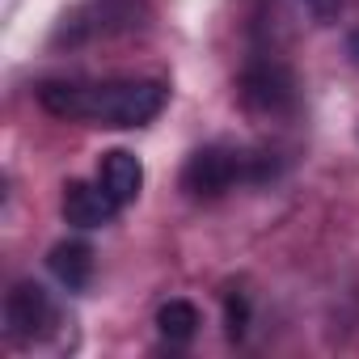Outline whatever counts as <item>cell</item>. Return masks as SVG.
Masks as SVG:
<instances>
[{
    "instance_id": "4",
    "label": "cell",
    "mask_w": 359,
    "mask_h": 359,
    "mask_svg": "<svg viewBox=\"0 0 359 359\" xmlns=\"http://www.w3.org/2000/svg\"><path fill=\"white\" fill-rule=\"evenodd\" d=\"M241 97H245L250 110L279 114V110L292 106V97H296V81H292V72L279 68V64H258V68H250V72L241 76Z\"/></svg>"
},
{
    "instance_id": "2",
    "label": "cell",
    "mask_w": 359,
    "mask_h": 359,
    "mask_svg": "<svg viewBox=\"0 0 359 359\" xmlns=\"http://www.w3.org/2000/svg\"><path fill=\"white\" fill-rule=\"evenodd\" d=\"M237 177H241V156L220 144H208V148L191 152V161L182 169V191L191 199H220L224 191H233Z\"/></svg>"
},
{
    "instance_id": "3",
    "label": "cell",
    "mask_w": 359,
    "mask_h": 359,
    "mask_svg": "<svg viewBox=\"0 0 359 359\" xmlns=\"http://www.w3.org/2000/svg\"><path fill=\"white\" fill-rule=\"evenodd\" d=\"M51 321H55L51 296L39 283H30V279L13 283V292L5 296V325H9V334L18 342H34V338H43L51 330Z\"/></svg>"
},
{
    "instance_id": "7",
    "label": "cell",
    "mask_w": 359,
    "mask_h": 359,
    "mask_svg": "<svg viewBox=\"0 0 359 359\" xmlns=\"http://www.w3.org/2000/svg\"><path fill=\"white\" fill-rule=\"evenodd\" d=\"M51 275L68 287V292H85L89 279H93V250L85 241H60L47 258Z\"/></svg>"
},
{
    "instance_id": "6",
    "label": "cell",
    "mask_w": 359,
    "mask_h": 359,
    "mask_svg": "<svg viewBox=\"0 0 359 359\" xmlns=\"http://www.w3.org/2000/svg\"><path fill=\"white\" fill-rule=\"evenodd\" d=\"M97 182L106 187V195H110L118 208H127V203H135V195L144 191V165H140L135 152L110 148V152H102V161H97Z\"/></svg>"
},
{
    "instance_id": "1",
    "label": "cell",
    "mask_w": 359,
    "mask_h": 359,
    "mask_svg": "<svg viewBox=\"0 0 359 359\" xmlns=\"http://www.w3.org/2000/svg\"><path fill=\"white\" fill-rule=\"evenodd\" d=\"M169 89L161 81H47L39 85L43 110L55 118H89L97 127H144L165 110Z\"/></svg>"
},
{
    "instance_id": "9",
    "label": "cell",
    "mask_w": 359,
    "mask_h": 359,
    "mask_svg": "<svg viewBox=\"0 0 359 359\" xmlns=\"http://www.w3.org/2000/svg\"><path fill=\"white\" fill-rule=\"evenodd\" d=\"M224 325H229V338H245V325H250V300H245V292H229V300H224Z\"/></svg>"
},
{
    "instance_id": "8",
    "label": "cell",
    "mask_w": 359,
    "mask_h": 359,
    "mask_svg": "<svg viewBox=\"0 0 359 359\" xmlns=\"http://www.w3.org/2000/svg\"><path fill=\"white\" fill-rule=\"evenodd\" d=\"M199 309L191 304V300H165L161 309H156V330H161V338L165 342H173V346H187L195 334H199Z\"/></svg>"
},
{
    "instance_id": "5",
    "label": "cell",
    "mask_w": 359,
    "mask_h": 359,
    "mask_svg": "<svg viewBox=\"0 0 359 359\" xmlns=\"http://www.w3.org/2000/svg\"><path fill=\"white\" fill-rule=\"evenodd\" d=\"M64 220L72 224V229H102V224H110L123 208L106 195V187L102 182H68L64 187Z\"/></svg>"
},
{
    "instance_id": "10",
    "label": "cell",
    "mask_w": 359,
    "mask_h": 359,
    "mask_svg": "<svg viewBox=\"0 0 359 359\" xmlns=\"http://www.w3.org/2000/svg\"><path fill=\"white\" fill-rule=\"evenodd\" d=\"M346 51H351V60H355V64H359V30H355V34H351V43H346Z\"/></svg>"
}]
</instances>
